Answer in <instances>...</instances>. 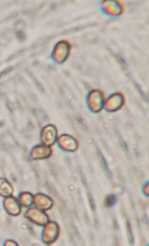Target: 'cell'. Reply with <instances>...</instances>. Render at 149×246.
Segmentation results:
<instances>
[{
  "label": "cell",
  "mask_w": 149,
  "mask_h": 246,
  "mask_svg": "<svg viewBox=\"0 0 149 246\" xmlns=\"http://www.w3.org/2000/svg\"><path fill=\"white\" fill-rule=\"evenodd\" d=\"M58 134V130L56 125L53 124H47L40 132L41 141L42 144L51 147L57 142Z\"/></svg>",
  "instance_id": "6da1fadb"
},
{
  "label": "cell",
  "mask_w": 149,
  "mask_h": 246,
  "mask_svg": "<svg viewBox=\"0 0 149 246\" xmlns=\"http://www.w3.org/2000/svg\"><path fill=\"white\" fill-rule=\"evenodd\" d=\"M57 142L61 149L68 152L75 151L79 146V143L77 138L68 134H63L60 135L58 137Z\"/></svg>",
  "instance_id": "7a4b0ae2"
},
{
  "label": "cell",
  "mask_w": 149,
  "mask_h": 246,
  "mask_svg": "<svg viewBox=\"0 0 149 246\" xmlns=\"http://www.w3.org/2000/svg\"><path fill=\"white\" fill-rule=\"evenodd\" d=\"M52 153V149L51 146L42 144L36 146L32 150L31 155L33 159L40 160L50 157Z\"/></svg>",
  "instance_id": "3957f363"
},
{
  "label": "cell",
  "mask_w": 149,
  "mask_h": 246,
  "mask_svg": "<svg viewBox=\"0 0 149 246\" xmlns=\"http://www.w3.org/2000/svg\"><path fill=\"white\" fill-rule=\"evenodd\" d=\"M116 201V198L115 196L113 194H110L105 197L104 200V204L106 207H111L115 204Z\"/></svg>",
  "instance_id": "277c9868"
},
{
  "label": "cell",
  "mask_w": 149,
  "mask_h": 246,
  "mask_svg": "<svg viewBox=\"0 0 149 246\" xmlns=\"http://www.w3.org/2000/svg\"><path fill=\"white\" fill-rule=\"evenodd\" d=\"M126 227L128 241L131 244H133L134 243V239L131 225L128 221L127 222Z\"/></svg>",
  "instance_id": "5b68a950"
},
{
  "label": "cell",
  "mask_w": 149,
  "mask_h": 246,
  "mask_svg": "<svg viewBox=\"0 0 149 246\" xmlns=\"http://www.w3.org/2000/svg\"><path fill=\"white\" fill-rule=\"evenodd\" d=\"M113 221V228L115 229H117L118 228V223L116 220H114Z\"/></svg>",
  "instance_id": "8992f818"
}]
</instances>
